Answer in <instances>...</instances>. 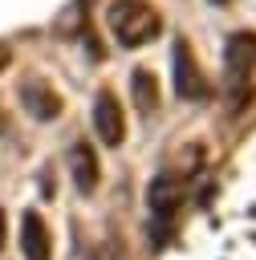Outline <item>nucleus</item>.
<instances>
[{
	"instance_id": "f257e3e1",
	"label": "nucleus",
	"mask_w": 256,
	"mask_h": 260,
	"mask_svg": "<svg viewBox=\"0 0 256 260\" xmlns=\"http://www.w3.org/2000/svg\"><path fill=\"white\" fill-rule=\"evenodd\" d=\"M106 20H110V32H114L122 45H146V41H154L158 28H163L158 12H154L146 0H114L110 12H106Z\"/></svg>"
},
{
	"instance_id": "0eeeda50",
	"label": "nucleus",
	"mask_w": 256,
	"mask_h": 260,
	"mask_svg": "<svg viewBox=\"0 0 256 260\" xmlns=\"http://www.w3.org/2000/svg\"><path fill=\"white\" fill-rule=\"evenodd\" d=\"M69 175H73L77 191H85V195L98 187V154H93L89 142H77V146L69 150Z\"/></svg>"
},
{
	"instance_id": "9d476101",
	"label": "nucleus",
	"mask_w": 256,
	"mask_h": 260,
	"mask_svg": "<svg viewBox=\"0 0 256 260\" xmlns=\"http://www.w3.org/2000/svg\"><path fill=\"white\" fill-rule=\"evenodd\" d=\"M8 61H12V53H8V45H4V41H0V69H4V65H8Z\"/></svg>"
},
{
	"instance_id": "39448f33",
	"label": "nucleus",
	"mask_w": 256,
	"mask_h": 260,
	"mask_svg": "<svg viewBox=\"0 0 256 260\" xmlns=\"http://www.w3.org/2000/svg\"><path fill=\"white\" fill-rule=\"evenodd\" d=\"M20 248H24V260H53L49 223L37 211H24V219H20Z\"/></svg>"
},
{
	"instance_id": "f03ea898",
	"label": "nucleus",
	"mask_w": 256,
	"mask_h": 260,
	"mask_svg": "<svg viewBox=\"0 0 256 260\" xmlns=\"http://www.w3.org/2000/svg\"><path fill=\"white\" fill-rule=\"evenodd\" d=\"M171 53H175V69H171L175 93H179V98H203V93H207V81H203V73H199V65H195L187 41H175Z\"/></svg>"
},
{
	"instance_id": "7ed1b4c3",
	"label": "nucleus",
	"mask_w": 256,
	"mask_h": 260,
	"mask_svg": "<svg viewBox=\"0 0 256 260\" xmlns=\"http://www.w3.org/2000/svg\"><path fill=\"white\" fill-rule=\"evenodd\" d=\"M93 126H98V134H102L106 146H122V138H126V118H122V106H118V98H114L110 89H102L98 102H93Z\"/></svg>"
},
{
	"instance_id": "6e6552de",
	"label": "nucleus",
	"mask_w": 256,
	"mask_h": 260,
	"mask_svg": "<svg viewBox=\"0 0 256 260\" xmlns=\"http://www.w3.org/2000/svg\"><path fill=\"white\" fill-rule=\"evenodd\" d=\"M130 93H134L142 114H154V106H158V77L150 69H134L130 73Z\"/></svg>"
},
{
	"instance_id": "1a4fd4ad",
	"label": "nucleus",
	"mask_w": 256,
	"mask_h": 260,
	"mask_svg": "<svg viewBox=\"0 0 256 260\" xmlns=\"http://www.w3.org/2000/svg\"><path fill=\"white\" fill-rule=\"evenodd\" d=\"M150 207H154L158 215H171V211L179 207V183H175L171 175H158V179L150 183Z\"/></svg>"
},
{
	"instance_id": "423d86ee",
	"label": "nucleus",
	"mask_w": 256,
	"mask_h": 260,
	"mask_svg": "<svg viewBox=\"0 0 256 260\" xmlns=\"http://www.w3.org/2000/svg\"><path fill=\"white\" fill-rule=\"evenodd\" d=\"M223 57H228V77L244 81V77L256 69V32H236V37L228 41Z\"/></svg>"
},
{
	"instance_id": "20e7f679",
	"label": "nucleus",
	"mask_w": 256,
	"mask_h": 260,
	"mask_svg": "<svg viewBox=\"0 0 256 260\" xmlns=\"http://www.w3.org/2000/svg\"><path fill=\"white\" fill-rule=\"evenodd\" d=\"M20 98H24L28 114L41 118V122H53V118L61 114V98H57V89H53L45 77H24V81H20Z\"/></svg>"
},
{
	"instance_id": "9b49d317",
	"label": "nucleus",
	"mask_w": 256,
	"mask_h": 260,
	"mask_svg": "<svg viewBox=\"0 0 256 260\" xmlns=\"http://www.w3.org/2000/svg\"><path fill=\"white\" fill-rule=\"evenodd\" d=\"M4 232H8V215L0 211V252H4Z\"/></svg>"
},
{
	"instance_id": "f8f14e48",
	"label": "nucleus",
	"mask_w": 256,
	"mask_h": 260,
	"mask_svg": "<svg viewBox=\"0 0 256 260\" xmlns=\"http://www.w3.org/2000/svg\"><path fill=\"white\" fill-rule=\"evenodd\" d=\"M4 130H8V118H4V110H0V134H4Z\"/></svg>"
}]
</instances>
